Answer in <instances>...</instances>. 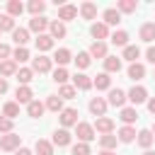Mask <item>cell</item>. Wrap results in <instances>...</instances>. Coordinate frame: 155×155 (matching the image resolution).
Returning a JSON list of instances; mask_svg holds the SVG:
<instances>
[{
	"instance_id": "42",
	"label": "cell",
	"mask_w": 155,
	"mask_h": 155,
	"mask_svg": "<svg viewBox=\"0 0 155 155\" xmlns=\"http://www.w3.org/2000/svg\"><path fill=\"white\" fill-rule=\"evenodd\" d=\"M27 10L31 12V17H41V12L46 10V5H44L41 0H31V2L27 5Z\"/></svg>"
},
{
	"instance_id": "12",
	"label": "cell",
	"mask_w": 155,
	"mask_h": 155,
	"mask_svg": "<svg viewBox=\"0 0 155 155\" xmlns=\"http://www.w3.org/2000/svg\"><path fill=\"white\" fill-rule=\"evenodd\" d=\"M126 99H128V97H126L124 90H119V87H116V90H109V99H107V102H109L111 107H124Z\"/></svg>"
},
{
	"instance_id": "23",
	"label": "cell",
	"mask_w": 155,
	"mask_h": 155,
	"mask_svg": "<svg viewBox=\"0 0 155 155\" xmlns=\"http://www.w3.org/2000/svg\"><path fill=\"white\" fill-rule=\"evenodd\" d=\"M128 78L131 80H143L145 78V65L143 63H131L128 65Z\"/></svg>"
},
{
	"instance_id": "46",
	"label": "cell",
	"mask_w": 155,
	"mask_h": 155,
	"mask_svg": "<svg viewBox=\"0 0 155 155\" xmlns=\"http://www.w3.org/2000/svg\"><path fill=\"white\" fill-rule=\"evenodd\" d=\"M73 155H90V145H87V143H80V140H78V143L73 145Z\"/></svg>"
},
{
	"instance_id": "51",
	"label": "cell",
	"mask_w": 155,
	"mask_h": 155,
	"mask_svg": "<svg viewBox=\"0 0 155 155\" xmlns=\"http://www.w3.org/2000/svg\"><path fill=\"white\" fill-rule=\"evenodd\" d=\"M148 111H150V114H155V97H153V99H148Z\"/></svg>"
},
{
	"instance_id": "36",
	"label": "cell",
	"mask_w": 155,
	"mask_h": 155,
	"mask_svg": "<svg viewBox=\"0 0 155 155\" xmlns=\"http://www.w3.org/2000/svg\"><path fill=\"white\" fill-rule=\"evenodd\" d=\"M12 61H15V63H27V61H29V51H27V46H17V48L12 51Z\"/></svg>"
},
{
	"instance_id": "31",
	"label": "cell",
	"mask_w": 155,
	"mask_h": 155,
	"mask_svg": "<svg viewBox=\"0 0 155 155\" xmlns=\"http://www.w3.org/2000/svg\"><path fill=\"white\" fill-rule=\"evenodd\" d=\"M111 44L114 46H128V31H124V29H119V31H114L111 34Z\"/></svg>"
},
{
	"instance_id": "30",
	"label": "cell",
	"mask_w": 155,
	"mask_h": 155,
	"mask_svg": "<svg viewBox=\"0 0 155 155\" xmlns=\"http://www.w3.org/2000/svg\"><path fill=\"white\" fill-rule=\"evenodd\" d=\"M34 150H36L39 155H53V143H48V140L39 138V140L34 143Z\"/></svg>"
},
{
	"instance_id": "55",
	"label": "cell",
	"mask_w": 155,
	"mask_h": 155,
	"mask_svg": "<svg viewBox=\"0 0 155 155\" xmlns=\"http://www.w3.org/2000/svg\"><path fill=\"white\" fill-rule=\"evenodd\" d=\"M153 136H155V126H153Z\"/></svg>"
},
{
	"instance_id": "47",
	"label": "cell",
	"mask_w": 155,
	"mask_h": 155,
	"mask_svg": "<svg viewBox=\"0 0 155 155\" xmlns=\"http://www.w3.org/2000/svg\"><path fill=\"white\" fill-rule=\"evenodd\" d=\"M0 133H12V119L0 116Z\"/></svg>"
},
{
	"instance_id": "19",
	"label": "cell",
	"mask_w": 155,
	"mask_h": 155,
	"mask_svg": "<svg viewBox=\"0 0 155 155\" xmlns=\"http://www.w3.org/2000/svg\"><path fill=\"white\" fill-rule=\"evenodd\" d=\"M90 56H92V58H102V61H104V58L109 56V53H107V44H104V41H94V44L90 46Z\"/></svg>"
},
{
	"instance_id": "33",
	"label": "cell",
	"mask_w": 155,
	"mask_h": 155,
	"mask_svg": "<svg viewBox=\"0 0 155 155\" xmlns=\"http://www.w3.org/2000/svg\"><path fill=\"white\" fill-rule=\"evenodd\" d=\"M138 56H140V48L128 44V46L124 48V56H121V58H124V61H131V63H138Z\"/></svg>"
},
{
	"instance_id": "22",
	"label": "cell",
	"mask_w": 155,
	"mask_h": 155,
	"mask_svg": "<svg viewBox=\"0 0 155 155\" xmlns=\"http://www.w3.org/2000/svg\"><path fill=\"white\" fill-rule=\"evenodd\" d=\"M80 17L82 19H94L97 17V5L94 2H82L80 5Z\"/></svg>"
},
{
	"instance_id": "10",
	"label": "cell",
	"mask_w": 155,
	"mask_h": 155,
	"mask_svg": "<svg viewBox=\"0 0 155 155\" xmlns=\"http://www.w3.org/2000/svg\"><path fill=\"white\" fill-rule=\"evenodd\" d=\"M31 70H34V73H48V70H51V58L36 56V58L31 61Z\"/></svg>"
},
{
	"instance_id": "44",
	"label": "cell",
	"mask_w": 155,
	"mask_h": 155,
	"mask_svg": "<svg viewBox=\"0 0 155 155\" xmlns=\"http://www.w3.org/2000/svg\"><path fill=\"white\" fill-rule=\"evenodd\" d=\"M53 80H56L58 85H68V70H65V68H56V70H53Z\"/></svg>"
},
{
	"instance_id": "34",
	"label": "cell",
	"mask_w": 155,
	"mask_h": 155,
	"mask_svg": "<svg viewBox=\"0 0 155 155\" xmlns=\"http://www.w3.org/2000/svg\"><path fill=\"white\" fill-rule=\"evenodd\" d=\"M70 58H73V56H70V51H68V48H58V51L53 53V61L58 63V68H63L65 63H70Z\"/></svg>"
},
{
	"instance_id": "27",
	"label": "cell",
	"mask_w": 155,
	"mask_h": 155,
	"mask_svg": "<svg viewBox=\"0 0 155 155\" xmlns=\"http://www.w3.org/2000/svg\"><path fill=\"white\" fill-rule=\"evenodd\" d=\"M46 109L61 114V111H63V99H61L58 94H48V99H46Z\"/></svg>"
},
{
	"instance_id": "24",
	"label": "cell",
	"mask_w": 155,
	"mask_h": 155,
	"mask_svg": "<svg viewBox=\"0 0 155 155\" xmlns=\"http://www.w3.org/2000/svg\"><path fill=\"white\" fill-rule=\"evenodd\" d=\"M44 109H46V104H41L39 99H34V102H29V104H27V114H29L31 119H39V116L44 114Z\"/></svg>"
},
{
	"instance_id": "3",
	"label": "cell",
	"mask_w": 155,
	"mask_h": 155,
	"mask_svg": "<svg viewBox=\"0 0 155 155\" xmlns=\"http://www.w3.org/2000/svg\"><path fill=\"white\" fill-rule=\"evenodd\" d=\"M107 104H109L107 99H102V97H92L87 107H90V111H92V114L99 119V116H104V114H107Z\"/></svg>"
},
{
	"instance_id": "1",
	"label": "cell",
	"mask_w": 155,
	"mask_h": 155,
	"mask_svg": "<svg viewBox=\"0 0 155 155\" xmlns=\"http://www.w3.org/2000/svg\"><path fill=\"white\" fill-rule=\"evenodd\" d=\"M75 133H78V140H80V143H90V140L94 138V126L80 121V124L75 126Z\"/></svg>"
},
{
	"instance_id": "39",
	"label": "cell",
	"mask_w": 155,
	"mask_h": 155,
	"mask_svg": "<svg viewBox=\"0 0 155 155\" xmlns=\"http://www.w3.org/2000/svg\"><path fill=\"white\" fill-rule=\"evenodd\" d=\"M2 116H7V119L19 116V104H17V102H7V104L2 107Z\"/></svg>"
},
{
	"instance_id": "50",
	"label": "cell",
	"mask_w": 155,
	"mask_h": 155,
	"mask_svg": "<svg viewBox=\"0 0 155 155\" xmlns=\"http://www.w3.org/2000/svg\"><path fill=\"white\" fill-rule=\"evenodd\" d=\"M5 92H7V80L0 78V94H5Z\"/></svg>"
},
{
	"instance_id": "53",
	"label": "cell",
	"mask_w": 155,
	"mask_h": 155,
	"mask_svg": "<svg viewBox=\"0 0 155 155\" xmlns=\"http://www.w3.org/2000/svg\"><path fill=\"white\" fill-rule=\"evenodd\" d=\"M99 155H116V153H114V150H102Z\"/></svg>"
},
{
	"instance_id": "40",
	"label": "cell",
	"mask_w": 155,
	"mask_h": 155,
	"mask_svg": "<svg viewBox=\"0 0 155 155\" xmlns=\"http://www.w3.org/2000/svg\"><path fill=\"white\" fill-rule=\"evenodd\" d=\"M15 17L10 15H0V31H15Z\"/></svg>"
},
{
	"instance_id": "8",
	"label": "cell",
	"mask_w": 155,
	"mask_h": 155,
	"mask_svg": "<svg viewBox=\"0 0 155 155\" xmlns=\"http://www.w3.org/2000/svg\"><path fill=\"white\" fill-rule=\"evenodd\" d=\"M48 27H51V22H48L46 17H31V19H29V29H31V31H36L39 36H41Z\"/></svg>"
},
{
	"instance_id": "54",
	"label": "cell",
	"mask_w": 155,
	"mask_h": 155,
	"mask_svg": "<svg viewBox=\"0 0 155 155\" xmlns=\"http://www.w3.org/2000/svg\"><path fill=\"white\" fill-rule=\"evenodd\" d=\"M143 155H155V150H145V153H143Z\"/></svg>"
},
{
	"instance_id": "43",
	"label": "cell",
	"mask_w": 155,
	"mask_h": 155,
	"mask_svg": "<svg viewBox=\"0 0 155 155\" xmlns=\"http://www.w3.org/2000/svg\"><path fill=\"white\" fill-rule=\"evenodd\" d=\"M75 94H78V90L73 85H61V90H58V97L61 99H73Z\"/></svg>"
},
{
	"instance_id": "32",
	"label": "cell",
	"mask_w": 155,
	"mask_h": 155,
	"mask_svg": "<svg viewBox=\"0 0 155 155\" xmlns=\"http://www.w3.org/2000/svg\"><path fill=\"white\" fill-rule=\"evenodd\" d=\"M36 48H39V51H51V48H53V39H51V34H41V36H36Z\"/></svg>"
},
{
	"instance_id": "6",
	"label": "cell",
	"mask_w": 155,
	"mask_h": 155,
	"mask_svg": "<svg viewBox=\"0 0 155 155\" xmlns=\"http://www.w3.org/2000/svg\"><path fill=\"white\" fill-rule=\"evenodd\" d=\"M126 97H128V99H131L133 104H143V102L148 99V90L138 85V87H131V90L126 92Z\"/></svg>"
},
{
	"instance_id": "37",
	"label": "cell",
	"mask_w": 155,
	"mask_h": 155,
	"mask_svg": "<svg viewBox=\"0 0 155 155\" xmlns=\"http://www.w3.org/2000/svg\"><path fill=\"white\" fill-rule=\"evenodd\" d=\"M17 80H19V85H29L34 80V70L31 68H19L17 70Z\"/></svg>"
},
{
	"instance_id": "2",
	"label": "cell",
	"mask_w": 155,
	"mask_h": 155,
	"mask_svg": "<svg viewBox=\"0 0 155 155\" xmlns=\"http://www.w3.org/2000/svg\"><path fill=\"white\" fill-rule=\"evenodd\" d=\"M19 136L12 131V133H5L2 138H0V150H7V153H12V150H19Z\"/></svg>"
},
{
	"instance_id": "11",
	"label": "cell",
	"mask_w": 155,
	"mask_h": 155,
	"mask_svg": "<svg viewBox=\"0 0 155 155\" xmlns=\"http://www.w3.org/2000/svg\"><path fill=\"white\" fill-rule=\"evenodd\" d=\"M70 131L68 128H58L56 133H53V145H58V148H65V145H70Z\"/></svg>"
},
{
	"instance_id": "18",
	"label": "cell",
	"mask_w": 155,
	"mask_h": 155,
	"mask_svg": "<svg viewBox=\"0 0 155 155\" xmlns=\"http://www.w3.org/2000/svg\"><path fill=\"white\" fill-rule=\"evenodd\" d=\"M48 31H51V39H63V36L68 34V29H65V24H63L61 19H56V22H51V27H48Z\"/></svg>"
},
{
	"instance_id": "49",
	"label": "cell",
	"mask_w": 155,
	"mask_h": 155,
	"mask_svg": "<svg viewBox=\"0 0 155 155\" xmlns=\"http://www.w3.org/2000/svg\"><path fill=\"white\" fill-rule=\"evenodd\" d=\"M145 58H148V61H150V63L155 65V46H150V48L145 51Z\"/></svg>"
},
{
	"instance_id": "38",
	"label": "cell",
	"mask_w": 155,
	"mask_h": 155,
	"mask_svg": "<svg viewBox=\"0 0 155 155\" xmlns=\"http://www.w3.org/2000/svg\"><path fill=\"white\" fill-rule=\"evenodd\" d=\"M22 12H24V5H22L19 0H10V2H7V15H10V17H19Z\"/></svg>"
},
{
	"instance_id": "20",
	"label": "cell",
	"mask_w": 155,
	"mask_h": 155,
	"mask_svg": "<svg viewBox=\"0 0 155 155\" xmlns=\"http://www.w3.org/2000/svg\"><path fill=\"white\" fill-rule=\"evenodd\" d=\"M121 70V58L119 56H107L104 58V73H119Z\"/></svg>"
},
{
	"instance_id": "45",
	"label": "cell",
	"mask_w": 155,
	"mask_h": 155,
	"mask_svg": "<svg viewBox=\"0 0 155 155\" xmlns=\"http://www.w3.org/2000/svg\"><path fill=\"white\" fill-rule=\"evenodd\" d=\"M90 58H92L90 53H78V56H75V65H78L80 70H85V68L90 65Z\"/></svg>"
},
{
	"instance_id": "25",
	"label": "cell",
	"mask_w": 155,
	"mask_h": 155,
	"mask_svg": "<svg viewBox=\"0 0 155 155\" xmlns=\"http://www.w3.org/2000/svg\"><path fill=\"white\" fill-rule=\"evenodd\" d=\"M12 41L17 44V46H27V41H29V29H15L12 31Z\"/></svg>"
},
{
	"instance_id": "14",
	"label": "cell",
	"mask_w": 155,
	"mask_h": 155,
	"mask_svg": "<svg viewBox=\"0 0 155 155\" xmlns=\"http://www.w3.org/2000/svg\"><path fill=\"white\" fill-rule=\"evenodd\" d=\"M17 70H19V68H17V63H15L12 58L0 63V78H5V80H7L10 75H17Z\"/></svg>"
},
{
	"instance_id": "5",
	"label": "cell",
	"mask_w": 155,
	"mask_h": 155,
	"mask_svg": "<svg viewBox=\"0 0 155 155\" xmlns=\"http://www.w3.org/2000/svg\"><path fill=\"white\" fill-rule=\"evenodd\" d=\"M15 97H17V104H29V102H34V92H31L29 85H19L17 92H15Z\"/></svg>"
},
{
	"instance_id": "16",
	"label": "cell",
	"mask_w": 155,
	"mask_h": 155,
	"mask_svg": "<svg viewBox=\"0 0 155 155\" xmlns=\"http://www.w3.org/2000/svg\"><path fill=\"white\" fill-rule=\"evenodd\" d=\"M136 136H138V133H136V128H133V126H121L116 138H119L121 143H133V140H136Z\"/></svg>"
},
{
	"instance_id": "13",
	"label": "cell",
	"mask_w": 155,
	"mask_h": 155,
	"mask_svg": "<svg viewBox=\"0 0 155 155\" xmlns=\"http://www.w3.org/2000/svg\"><path fill=\"white\" fill-rule=\"evenodd\" d=\"M94 128H97L102 136H107V133H111V131H114V121H111L109 116H99V119L94 121Z\"/></svg>"
},
{
	"instance_id": "15",
	"label": "cell",
	"mask_w": 155,
	"mask_h": 155,
	"mask_svg": "<svg viewBox=\"0 0 155 155\" xmlns=\"http://www.w3.org/2000/svg\"><path fill=\"white\" fill-rule=\"evenodd\" d=\"M73 87H75V90H90V87H92V78L85 75V73H78V75L73 78Z\"/></svg>"
},
{
	"instance_id": "48",
	"label": "cell",
	"mask_w": 155,
	"mask_h": 155,
	"mask_svg": "<svg viewBox=\"0 0 155 155\" xmlns=\"http://www.w3.org/2000/svg\"><path fill=\"white\" fill-rule=\"evenodd\" d=\"M10 53H12L10 46L7 44H0V61H10Z\"/></svg>"
},
{
	"instance_id": "21",
	"label": "cell",
	"mask_w": 155,
	"mask_h": 155,
	"mask_svg": "<svg viewBox=\"0 0 155 155\" xmlns=\"http://www.w3.org/2000/svg\"><path fill=\"white\" fill-rule=\"evenodd\" d=\"M153 138H155V136H153V131H150V128H143V131H138V138H136V140H138V145H140V148H145V150H148V148L153 145Z\"/></svg>"
},
{
	"instance_id": "35",
	"label": "cell",
	"mask_w": 155,
	"mask_h": 155,
	"mask_svg": "<svg viewBox=\"0 0 155 155\" xmlns=\"http://www.w3.org/2000/svg\"><path fill=\"white\" fill-rule=\"evenodd\" d=\"M116 143H119V138H116V136H111V133L99 136V145H102V150H114V148H116Z\"/></svg>"
},
{
	"instance_id": "7",
	"label": "cell",
	"mask_w": 155,
	"mask_h": 155,
	"mask_svg": "<svg viewBox=\"0 0 155 155\" xmlns=\"http://www.w3.org/2000/svg\"><path fill=\"white\" fill-rule=\"evenodd\" d=\"M78 17V7L75 5H58V19L61 22H70Z\"/></svg>"
},
{
	"instance_id": "17",
	"label": "cell",
	"mask_w": 155,
	"mask_h": 155,
	"mask_svg": "<svg viewBox=\"0 0 155 155\" xmlns=\"http://www.w3.org/2000/svg\"><path fill=\"white\" fill-rule=\"evenodd\" d=\"M119 22H121V12H119V10H114V7L104 10V24H107V27H116Z\"/></svg>"
},
{
	"instance_id": "52",
	"label": "cell",
	"mask_w": 155,
	"mask_h": 155,
	"mask_svg": "<svg viewBox=\"0 0 155 155\" xmlns=\"http://www.w3.org/2000/svg\"><path fill=\"white\" fill-rule=\"evenodd\" d=\"M15 155H31V150H29V148H19Z\"/></svg>"
},
{
	"instance_id": "41",
	"label": "cell",
	"mask_w": 155,
	"mask_h": 155,
	"mask_svg": "<svg viewBox=\"0 0 155 155\" xmlns=\"http://www.w3.org/2000/svg\"><path fill=\"white\" fill-rule=\"evenodd\" d=\"M116 10L131 15V12H136V0H119V2H116Z\"/></svg>"
},
{
	"instance_id": "9",
	"label": "cell",
	"mask_w": 155,
	"mask_h": 155,
	"mask_svg": "<svg viewBox=\"0 0 155 155\" xmlns=\"http://www.w3.org/2000/svg\"><path fill=\"white\" fill-rule=\"evenodd\" d=\"M90 34H92L97 41H104V39L109 36V27H107L104 22H94V24L90 27Z\"/></svg>"
},
{
	"instance_id": "29",
	"label": "cell",
	"mask_w": 155,
	"mask_h": 155,
	"mask_svg": "<svg viewBox=\"0 0 155 155\" xmlns=\"http://www.w3.org/2000/svg\"><path fill=\"white\" fill-rule=\"evenodd\" d=\"M140 39L148 41V44L155 39V22H145V24L140 27Z\"/></svg>"
},
{
	"instance_id": "28",
	"label": "cell",
	"mask_w": 155,
	"mask_h": 155,
	"mask_svg": "<svg viewBox=\"0 0 155 155\" xmlns=\"http://www.w3.org/2000/svg\"><path fill=\"white\" fill-rule=\"evenodd\" d=\"M119 119H121V121H124L126 126H131V124H133V121L138 119V111H136L133 107H124V109H121V116H119Z\"/></svg>"
},
{
	"instance_id": "26",
	"label": "cell",
	"mask_w": 155,
	"mask_h": 155,
	"mask_svg": "<svg viewBox=\"0 0 155 155\" xmlns=\"http://www.w3.org/2000/svg\"><path fill=\"white\" fill-rule=\"evenodd\" d=\"M92 85H94L97 90H109V87H111V78H109V73H99V75L92 80Z\"/></svg>"
},
{
	"instance_id": "4",
	"label": "cell",
	"mask_w": 155,
	"mask_h": 155,
	"mask_svg": "<svg viewBox=\"0 0 155 155\" xmlns=\"http://www.w3.org/2000/svg\"><path fill=\"white\" fill-rule=\"evenodd\" d=\"M61 124H63V128L78 126V124H80V121H78V109H73V107L63 109V111H61Z\"/></svg>"
}]
</instances>
